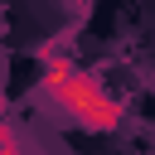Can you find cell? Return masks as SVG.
<instances>
[{
    "mask_svg": "<svg viewBox=\"0 0 155 155\" xmlns=\"http://www.w3.org/2000/svg\"><path fill=\"white\" fill-rule=\"evenodd\" d=\"M44 92L53 97V107L63 116H73L87 131H116L121 126V102L78 63L68 58H48L44 63Z\"/></svg>",
    "mask_w": 155,
    "mask_h": 155,
    "instance_id": "6da1fadb",
    "label": "cell"
}]
</instances>
